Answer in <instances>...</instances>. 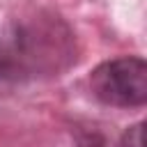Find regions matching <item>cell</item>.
<instances>
[{
	"instance_id": "6da1fadb",
	"label": "cell",
	"mask_w": 147,
	"mask_h": 147,
	"mask_svg": "<svg viewBox=\"0 0 147 147\" xmlns=\"http://www.w3.org/2000/svg\"><path fill=\"white\" fill-rule=\"evenodd\" d=\"M76 60V34L53 9H23L0 30V83L53 78L64 74Z\"/></svg>"
},
{
	"instance_id": "7a4b0ae2",
	"label": "cell",
	"mask_w": 147,
	"mask_h": 147,
	"mask_svg": "<svg viewBox=\"0 0 147 147\" xmlns=\"http://www.w3.org/2000/svg\"><path fill=\"white\" fill-rule=\"evenodd\" d=\"M92 94L113 108H140L147 101V64L138 55L106 60L90 74Z\"/></svg>"
},
{
	"instance_id": "3957f363",
	"label": "cell",
	"mask_w": 147,
	"mask_h": 147,
	"mask_svg": "<svg viewBox=\"0 0 147 147\" xmlns=\"http://www.w3.org/2000/svg\"><path fill=\"white\" fill-rule=\"evenodd\" d=\"M119 147H145V142H142V122H136L133 126H129L122 133Z\"/></svg>"
}]
</instances>
